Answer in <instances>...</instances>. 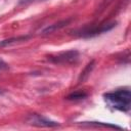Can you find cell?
<instances>
[{"label": "cell", "mask_w": 131, "mask_h": 131, "mask_svg": "<svg viewBox=\"0 0 131 131\" xmlns=\"http://www.w3.org/2000/svg\"><path fill=\"white\" fill-rule=\"evenodd\" d=\"M28 123L34 126H38V127H55L58 124L56 122L50 121L40 115H31L29 116V118L27 119Z\"/></svg>", "instance_id": "obj_3"}, {"label": "cell", "mask_w": 131, "mask_h": 131, "mask_svg": "<svg viewBox=\"0 0 131 131\" xmlns=\"http://www.w3.org/2000/svg\"><path fill=\"white\" fill-rule=\"evenodd\" d=\"M79 58V53L76 50L60 52L55 56H51L50 60L55 63H75Z\"/></svg>", "instance_id": "obj_2"}, {"label": "cell", "mask_w": 131, "mask_h": 131, "mask_svg": "<svg viewBox=\"0 0 131 131\" xmlns=\"http://www.w3.org/2000/svg\"><path fill=\"white\" fill-rule=\"evenodd\" d=\"M6 68H7V63L0 57V71L3 70V69H6Z\"/></svg>", "instance_id": "obj_5"}, {"label": "cell", "mask_w": 131, "mask_h": 131, "mask_svg": "<svg viewBox=\"0 0 131 131\" xmlns=\"http://www.w3.org/2000/svg\"><path fill=\"white\" fill-rule=\"evenodd\" d=\"M87 94L83 91H76L74 93H72L71 95L68 96V99H81V98H84L86 97Z\"/></svg>", "instance_id": "obj_4"}, {"label": "cell", "mask_w": 131, "mask_h": 131, "mask_svg": "<svg viewBox=\"0 0 131 131\" xmlns=\"http://www.w3.org/2000/svg\"><path fill=\"white\" fill-rule=\"evenodd\" d=\"M104 97L114 108L124 112L130 108L131 95L129 90H117L115 92L104 94Z\"/></svg>", "instance_id": "obj_1"}]
</instances>
